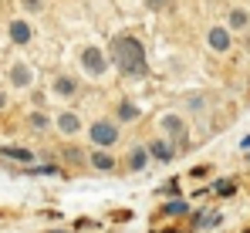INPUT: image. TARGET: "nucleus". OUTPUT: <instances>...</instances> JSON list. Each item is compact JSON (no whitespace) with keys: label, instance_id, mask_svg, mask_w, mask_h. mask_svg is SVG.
I'll use <instances>...</instances> for the list:
<instances>
[{"label":"nucleus","instance_id":"f257e3e1","mask_svg":"<svg viewBox=\"0 0 250 233\" xmlns=\"http://www.w3.org/2000/svg\"><path fill=\"white\" fill-rule=\"evenodd\" d=\"M112 64H115L125 78H146L149 75V61H146L142 41L132 38V34L112 38Z\"/></svg>","mask_w":250,"mask_h":233},{"label":"nucleus","instance_id":"f03ea898","mask_svg":"<svg viewBox=\"0 0 250 233\" xmlns=\"http://www.w3.org/2000/svg\"><path fill=\"white\" fill-rule=\"evenodd\" d=\"M88 139H91V146H95V149H115V146H119V139H122V128H119V122L98 118V122H91Z\"/></svg>","mask_w":250,"mask_h":233},{"label":"nucleus","instance_id":"7ed1b4c3","mask_svg":"<svg viewBox=\"0 0 250 233\" xmlns=\"http://www.w3.org/2000/svg\"><path fill=\"white\" fill-rule=\"evenodd\" d=\"M159 128H163V139H169L176 149H186V146H189V125H186L183 115L166 112V115L159 118Z\"/></svg>","mask_w":250,"mask_h":233},{"label":"nucleus","instance_id":"20e7f679","mask_svg":"<svg viewBox=\"0 0 250 233\" xmlns=\"http://www.w3.org/2000/svg\"><path fill=\"white\" fill-rule=\"evenodd\" d=\"M82 68L88 78H102L108 71V58H105V51L102 47H95V44H88L82 51Z\"/></svg>","mask_w":250,"mask_h":233},{"label":"nucleus","instance_id":"39448f33","mask_svg":"<svg viewBox=\"0 0 250 233\" xmlns=\"http://www.w3.org/2000/svg\"><path fill=\"white\" fill-rule=\"evenodd\" d=\"M88 166L95 172H115L119 169V159L112 155V149H91L88 152Z\"/></svg>","mask_w":250,"mask_h":233},{"label":"nucleus","instance_id":"423d86ee","mask_svg":"<svg viewBox=\"0 0 250 233\" xmlns=\"http://www.w3.org/2000/svg\"><path fill=\"white\" fill-rule=\"evenodd\" d=\"M146 149H149V155H152L156 162H172V159H176V152H179V149H176L169 139H163V135L149 139V142H146Z\"/></svg>","mask_w":250,"mask_h":233},{"label":"nucleus","instance_id":"0eeeda50","mask_svg":"<svg viewBox=\"0 0 250 233\" xmlns=\"http://www.w3.org/2000/svg\"><path fill=\"white\" fill-rule=\"evenodd\" d=\"M207 44H209L213 54H227V51L233 47V38H230L227 27H209V31H207Z\"/></svg>","mask_w":250,"mask_h":233},{"label":"nucleus","instance_id":"6e6552de","mask_svg":"<svg viewBox=\"0 0 250 233\" xmlns=\"http://www.w3.org/2000/svg\"><path fill=\"white\" fill-rule=\"evenodd\" d=\"M149 162H152L149 149H146V146H135V149L128 152V162H125V166H128L132 172H146V169H149Z\"/></svg>","mask_w":250,"mask_h":233},{"label":"nucleus","instance_id":"1a4fd4ad","mask_svg":"<svg viewBox=\"0 0 250 233\" xmlns=\"http://www.w3.org/2000/svg\"><path fill=\"white\" fill-rule=\"evenodd\" d=\"M54 125H58V132H61V135H78V132L84 128V125H82V118L75 115V112H61Z\"/></svg>","mask_w":250,"mask_h":233},{"label":"nucleus","instance_id":"9d476101","mask_svg":"<svg viewBox=\"0 0 250 233\" xmlns=\"http://www.w3.org/2000/svg\"><path fill=\"white\" fill-rule=\"evenodd\" d=\"M10 85H14V88H31V85H34V71H31L27 64H14V68H10Z\"/></svg>","mask_w":250,"mask_h":233},{"label":"nucleus","instance_id":"9b49d317","mask_svg":"<svg viewBox=\"0 0 250 233\" xmlns=\"http://www.w3.org/2000/svg\"><path fill=\"white\" fill-rule=\"evenodd\" d=\"M115 115H119V122H122V125H132V122H139V115H142V112H139V105H135V102L122 98V102H119V108H115Z\"/></svg>","mask_w":250,"mask_h":233},{"label":"nucleus","instance_id":"f8f14e48","mask_svg":"<svg viewBox=\"0 0 250 233\" xmlns=\"http://www.w3.org/2000/svg\"><path fill=\"white\" fill-rule=\"evenodd\" d=\"M0 155H3V159H10V162H27V166L38 159L31 149H21V146H3V149H0Z\"/></svg>","mask_w":250,"mask_h":233},{"label":"nucleus","instance_id":"ddd939ff","mask_svg":"<svg viewBox=\"0 0 250 233\" xmlns=\"http://www.w3.org/2000/svg\"><path fill=\"white\" fill-rule=\"evenodd\" d=\"M220 223H223V213H220V210H209V213L200 210V213H193V227H196V230H200V227H220Z\"/></svg>","mask_w":250,"mask_h":233},{"label":"nucleus","instance_id":"4468645a","mask_svg":"<svg viewBox=\"0 0 250 233\" xmlns=\"http://www.w3.org/2000/svg\"><path fill=\"white\" fill-rule=\"evenodd\" d=\"M159 213H163V216H169V220H176V216H186V213H189V203H186V199H166Z\"/></svg>","mask_w":250,"mask_h":233},{"label":"nucleus","instance_id":"2eb2a0df","mask_svg":"<svg viewBox=\"0 0 250 233\" xmlns=\"http://www.w3.org/2000/svg\"><path fill=\"white\" fill-rule=\"evenodd\" d=\"M10 41L14 44H31V24L27 21H10Z\"/></svg>","mask_w":250,"mask_h":233},{"label":"nucleus","instance_id":"dca6fc26","mask_svg":"<svg viewBox=\"0 0 250 233\" xmlns=\"http://www.w3.org/2000/svg\"><path fill=\"white\" fill-rule=\"evenodd\" d=\"M54 91L68 98V95H75V91H78V81H75V78H68V75H58V78H54Z\"/></svg>","mask_w":250,"mask_h":233},{"label":"nucleus","instance_id":"f3484780","mask_svg":"<svg viewBox=\"0 0 250 233\" xmlns=\"http://www.w3.org/2000/svg\"><path fill=\"white\" fill-rule=\"evenodd\" d=\"M247 27H250V14L247 10H240V7L230 10V31H247Z\"/></svg>","mask_w":250,"mask_h":233},{"label":"nucleus","instance_id":"a211bd4d","mask_svg":"<svg viewBox=\"0 0 250 233\" xmlns=\"http://www.w3.org/2000/svg\"><path fill=\"white\" fill-rule=\"evenodd\" d=\"M27 125H31L34 132H47V128H51V118L44 115V112H31V115H27Z\"/></svg>","mask_w":250,"mask_h":233},{"label":"nucleus","instance_id":"6ab92c4d","mask_svg":"<svg viewBox=\"0 0 250 233\" xmlns=\"http://www.w3.org/2000/svg\"><path fill=\"white\" fill-rule=\"evenodd\" d=\"M209 190H213L216 196H233V193H237V183H233V179H216Z\"/></svg>","mask_w":250,"mask_h":233},{"label":"nucleus","instance_id":"aec40b11","mask_svg":"<svg viewBox=\"0 0 250 233\" xmlns=\"http://www.w3.org/2000/svg\"><path fill=\"white\" fill-rule=\"evenodd\" d=\"M64 159H68V162H75V166H78V162H84V159H88V152H84V149H75V146H68V149H64Z\"/></svg>","mask_w":250,"mask_h":233},{"label":"nucleus","instance_id":"412c9836","mask_svg":"<svg viewBox=\"0 0 250 233\" xmlns=\"http://www.w3.org/2000/svg\"><path fill=\"white\" fill-rule=\"evenodd\" d=\"M159 193L169 196V199H179V179H169V186H163Z\"/></svg>","mask_w":250,"mask_h":233},{"label":"nucleus","instance_id":"4be33fe9","mask_svg":"<svg viewBox=\"0 0 250 233\" xmlns=\"http://www.w3.org/2000/svg\"><path fill=\"white\" fill-rule=\"evenodd\" d=\"M186 108H189V112H203V98H200V95H196V98H186Z\"/></svg>","mask_w":250,"mask_h":233},{"label":"nucleus","instance_id":"5701e85b","mask_svg":"<svg viewBox=\"0 0 250 233\" xmlns=\"http://www.w3.org/2000/svg\"><path fill=\"white\" fill-rule=\"evenodd\" d=\"M209 172V166H196V169H193V172H189V176H193V179H203V176H207Z\"/></svg>","mask_w":250,"mask_h":233},{"label":"nucleus","instance_id":"b1692460","mask_svg":"<svg viewBox=\"0 0 250 233\" xmlns=\"http://www.w3.org/2000/svg\"><path fill=\"white\" fill-rule=\"evenodd\" d=\"M21 3H24V7H27V10H41V7H44L41 0H21Z\"/></svg>","mask_w":250,"mask_h":233},{"label":"nucleus","instance_id":"393cba45","mask_svg":"<svg viewBox=\"0 0 250 233\" xmlns=\"http://www.w3.org/2000/svg\"><path fill=\"white\" fill-rule=\"evenodd\" d=\"M146 3H149L152 10H163V7H169V0H146Z\"/></svg>","mask_w":250,"mask_h":233},{"label":"nucleus","instance_id":"a878e982","mask_svg":"<svg viewBox=\"0 0 250 233\" xmlns=\"http://www.w3.org/2000/svg\"><path fill=\"white\" fill-rule=\"evenodd\" d=\"M3 105H7V91L0 88V108H3Z\"/></svg>","mask_w":250,"mask_h":233},{"label":"nucleus","instance_id":"bb28decb","mask_svg":"<svg viewBox=\"0 0 250 233\" xmlns=\"http://www.w3.org/2000/svg\"><path fill=\"white\" fill-rule=\"evenodd\" d=\"M152 233H179V230H172V227H169V230H152Z\"/></svg>","mask_w":250,"mask_h":233},{"label":"nucleus","instance_id":"cd10ccee","mask_svg":"<svg viewBox=\"0 0 250 233\" xmlns=\"http://www.w3.org/2000/svg\"><path fill=\"white\" fill-rule=\"evenodd\" d=\"M244 47H247V51H250V38H247V41H244Z\"/></svg>","mask_w":250,"mask_h":233},{"label":"nucleus","instance_id":"c85d7f7f","mask_svg":"<svg viewBox=\"0 0 250 233\" xmlns=\"http://www.w3.org/2000/svg\"><path fill=\"white\" fill-rule=\"evenodd\" d=\"M247 233H250V230H247Z\"/></svg>","mask_w":250,"mask_h":233}]
</instances>
